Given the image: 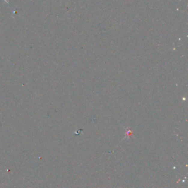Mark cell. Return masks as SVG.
Returning a JSON list of instances; mask_svg holds the SVG:
<instances>
[{
	"mask_svg": "<svg viewBox=\"0 0 188 188\" xmlns=\"http://www.w3.org/2000/svg\"><path fill=\"white\" fill-rule=\"evenodd\" d=\"M4 1H5V2H8L7 1V0H4Z\"/></svg>",
	"mask_w": 188,
	"mask_h": 188,
	"instance_id": "1",
	"label": "cell"
}]
</instances>
